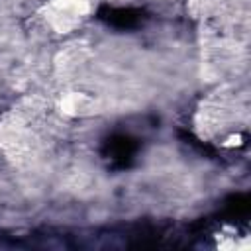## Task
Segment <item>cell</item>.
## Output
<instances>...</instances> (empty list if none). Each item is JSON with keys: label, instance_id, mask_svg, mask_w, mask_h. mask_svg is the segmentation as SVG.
Instances as JSON below:
<instances>
[{"label": "cell", "instance_id": "obj_1", "mask_svg": "<svg viewBox=\"0 0 251 251\" xmlns=\"http://www.w3.org/2000/svg\"><path fill=\"white\" fill-rule=\"evenodd\" d=\"M137 141L129 135H114L104 145V155L118 167H126L137 153Z\"/></svg>", "mask_w": 251, "mask_h": 251}, {"label": "cell", "instance_id": "obj_2", "mask_svg": "<svg viewBox=\"0 0 251 251\" xmlns=\"http://www.w3.org/2000/svg\"><path fill=\"white\" fill-rule=\"evenodd\" d=\"M102 18L108 24H112L114 27L129 29V27H135L141 22V12L139 10H129V8H110L106 14H102Z\"/></svg>", "mask_w": 251, "mask_h": 251}, {"label": "cell", "instance_id": "obj_3", "mask_svg": "<svg viewBox=\"0 0 251 251\" xmlns=\"http://www.w3.org/2000/svg\"><path fill=\"white\" fill-rule=\"evenodd\" d=\"M227 214H229V218H247L249 200L245 196H233L231 202L227 204Z\"/></svg>", "mask_w": 251, "mask_h": 251}]
</instances>
